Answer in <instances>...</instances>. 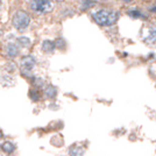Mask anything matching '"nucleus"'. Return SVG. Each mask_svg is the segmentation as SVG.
Segmentation results:
<instances>
[{
	"mask_svg": "<svg viewBox=\"0 0 156 156\" xmlns=\"http://www.w3.org/2000/svg\"><path fill=\"white\" fill-rule=\"evenodd\" d=\"M93 20L100 26H112L118 21V13L111 9H98L92 14Z\"/></svg>",
	"mask_w": 156,
	"mask_h": 156,
	"instance_id": "1",
	"label": "nucleus"
},
{
	"mask_svg": "<svg viewBox=\"0 0 156 156\" xmlns=\"http://www.w3.org/2000/svg\"><path fill=\"white\" fill-rule=\"evenodd\" d=\"M30 9L35 13L43 14L50 12L54 7L51 0H30Z\"/></svg>",
	"mask_w": 156,
	"mask_h": 156,
	"instance_id": "2",
	"label": "nucleus"
},
{
	"mask_svg": "<svg viewBox=\"0 0 156 156\" xmlns=\"http://www.w3.org/2000/svg\"><path fill=\"white\" fill-rule=\"evenodd\" d=\"M29 23H30V18L28 16L27 13L22 12V11H19L15 13L13 18V25L16 29H19V30L26 29L27 27L29 26Z\"/></svg>",
	"mask_w": 156,
	"mask_h": 156,
	"instance_id": "3",
	"label": "nucleus"
},
{
	"mask_svg": "<svg viewBox=\"0 0 156 156\" xmlns=\"http://www.w3.org/2000/svg\"><path fill=\"white\" fill-rule=\"evenodd\" d=\"M34 66H35V61H34L32 56H26L21 61V70L25 73L32 71L34 69Z\"/></svg>",
	"mask_w": 156,
	"mask_h": 156,
	"instance_id": "4",
	"label": "nucleus"
},
{
	"mask_svg": "<svg viewBox=\"0 0 156 156\" xmlns=\"http://www.w3.org/2000/svg\"><path fill=\"white\" fill-rule=\"evenodd\" d=\"M69 154L71 156H83L84 155V148H82L80 146H77V144H73L69 149Z\"/></svg>",
	"mask_w": 156,
	"mask_h": 156,
	"instance_id": "5",
	"label": "nucleus"
},
{
	"mask_svg": "<svg viewBox=\"0 0 156 156\" xmlns=\"http://www.w3.org/2000/svg\"><path fill=\"white\" fill-rule=\"evenodd\" d=\"M42 49H43L46 52H51L52 50L55 49V43H54L52 41L47 40V41L43 42V44H42Z\"/></svg>",
	"mask_w": 156,
	"mask_h": 156,
	"instance_id": "6",
	"label": "nucleus"
},
{
	"mask_svg": "<svg viewBox=\"0 0 156 156\" xmlns=\"http://www.w3.org/2000/svg\"><path fill=\"white\" fill-rule=\"evenodd\" d=\"M18 48L15 44L13 43H11V44H8L7 46V54H8V56H11V57H14V56H16L18 55Z\"/></svg>",
	"mask_w": 156,
	"mask_h": 156,
	"instance_id": "7",
	"label": "nucleus"
},
{
	"mask_svg": "<svg viewBox=\"0 0 156 156\" xmlns=\"http://www.w3.org/2000/svg\"><path fill=\"white\" fill-rule=\"evenodd\" d=\"M146 41H148L150 43H156V27H154L149 32V35L146 37Z\"/></svg>",
	"mask_w": 156,
	"mask_h": 156,
	"instance_id": "8",
	"label": "nucleus"
},
{
	"mask_svg": "<svg viewBox=\"0 0 156 156\" xmlns=\"http://www.w3.org/2000/svg\"><path fill=\"white\" fill-rule=\"evenodd\" d=\"M1 148H2L4 151H6V153H12L14 150V146L12 142H5L1 146Z\"/></svg>",
	"mask_w": 156,
	"mask_h": 156,
	"instance_id": "9",
	"label": "nucleus"
},
{
	"mask_svg": "<svg viewBox=\"0 0 156 156\" xmlns=\"http://www.w3.org/2000/svg\"><path fill=\"white\" fill-rule=\"evenodd\" d=\"M46 94L49 98H54L55 96H56V89L52 87V86H48V87L46 89Z\"/></svg>",
	"mask_w": 156,
	"mask_h": 156,
	"instance_id": "10",
	"label": "nucleus"
},
{
	"mask_svg": "<svg viewBox=\"0 0 156 156\" xmlns=\"http://www.w3.org/2000/svg\"><path fill=\"white\" fill-rule=\"evenodd\" d=\"M18 41H19V43H21L22 46H29V43H30L29 40L27 39V37H20Z\"/></svg>",
	"mask_w": 156,
	"mask_h": 156,
	"instance_id": "11",
	"label": "nucleus"
},
{
	"mask_svg": "<svg viewBox=\"0 0 156 156\" xmlns=\"http://www.w3.org/2000/svg\"><path fill=\"white\" fill-rule=\"evenodd\" d=\"M128 14L132 15V16H134V18H140V16H142V15L139 13V12H136V11H134V12H129Z\"/></svg>",
	"mask_w": 156,
	"mask_h": 156,
	"instance_id": "12",
	"label": "nucleus"
},
{
	"mask_svg": "<svg viewBox=\"0 0 156 156\" xmlns=\"http://www.w3.org/2000/svg\"><path fill=\"white\" fill-rule=\"evenodd\" d=\"M30 96L34 100H37L39 99V93H35V91H30Z\"/></svg>",
	"mask_w": 156,
	"mask_h": 156,
	"instance_id": "13",
	"label": "nucleus"
},
{
	"mask_svg": "<svg viewBox=\"0 0 156 156\" xmlns=\"http://www.w3.org/2000/svg\"><path fill=\"white\" fill-rule=\"evenodd\" d=\"M150 12H153V13H156V5L153 7H150Z\"/></svg>",
	"mask_w": 156,
	"mask_h": 156,
	"instance_id": "14",
	"label": "nucleus"
},
{
	"mask_svg": "<svg viewBox=\"0 0 156 156\" xmlns=\"http://www.w3.org/2000/svg\"><path fill=\"white\" fill-rule=\"evenodd\" d=\"M125 2H130V1H133V0H124Z\"/></svg>",
	"mask_w": 156,
	"mask_h": 156,
	"instance_id": "15",
	"label": "nucleus"
},
{
	"mask_svg": "<svg viewBox=\"0 0 156 156\" xmlns=\"http://www.w3.org/2000/svg\"><path fill=\"white\" fill-rule=\"evenodd\" d=\"M0 7H1V0H0Z\"/></svg>",
	"mask_w": 156,
	"mask_h": 156,
	"instance_id": "16",
	"label": "nucleus"
}]
</instances>
